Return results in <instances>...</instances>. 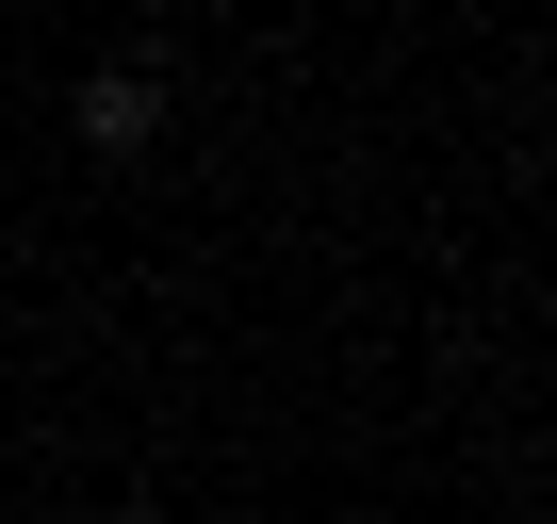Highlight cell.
<instances>
[{"label":"cell","mask_w":557,"mask_h":524,"mask_svg":"<svg viewBox=\"0 0 557 524\" xmlns=\"http://www.w3.org/2000/svg\"><path fill=\"white\" fill-rule=\"evenodd\" d=\"M148 132H164V99H148V66H99V83H83V148H99V164H132Z\"/></svg>","instance_id":"obj_1"}]
</instances>
